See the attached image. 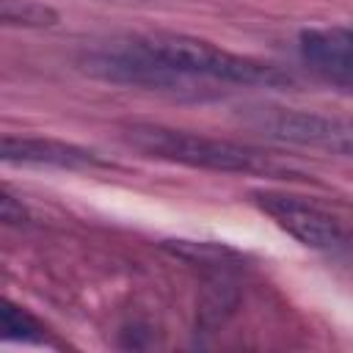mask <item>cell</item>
Here are the masks:
<instances>
[{
	"label": "cell",
	"mask_w": 353,
	"mask_h": 353,
	"mask_svg": "<svg viewBox=\"0 0 353 353\" xmlns=\"http://www.w3.org/2000/svg\"><path fill=\"white\" fill-rule=\"evenodd\" d=\"M0 22L6 28H52L58 11L36 0H0Z\"/></svg>",
	"instance_id": "7"
},
{
	"label": "cell",
	"mask_w": 353,
	"mask_h": 353,
	"mask_svg": "<svg viewBox=\"0 0 353 353\" xmlns=\"http://www.w3.org/2000/svg\"><path fill=\"white\" fill-rule=\"evenodd\" d=\"M254 124L279 143L303 149H320L339 157H353V121L342 116H325L314 110H259Z\"/></svg>",
	"instance_id": "3"
},
{
	"label": "cell",
	"mask_w": 353,
	"mask_h": 353,
	"mask_svg": "<svg viewBox=\"0 0 353 353\" xmlns=\"http://www.w3.org/2000/svg\"><path fill=\"white\" fill-rule=\"evenodd\" d=\"M124 143H130L135 152L165 160V163H179L188 168H204V171H218V174H290V168L279 165L268 154L226 141V138H212L201 132H188L165 124H149V121H132L121 127Z\"/></svg>",
	"instance_id": "2"
},
{
	"label": "cell",
	"mask_w": 353,
	"mask_h": 353,
	"mask_svg": "<svg viewBox=\"0 0 353 353\" xmlns=\"http://www.w3.org/2000/svg\"><path fill=\"white\" fill-rule=\"evenodd\" d=\"M298 52L314 72L339 83H353V25L306 28L298 36Z\"/></svg>",
	"instance_id": "6"
},
{
	"label": "cell",
	"mask_w": 353,
	"mask_h": 353,
	"mask_svg": "<svg viewBox=\"0 0 353 353\" xmlns=\"http://www.w3.org/2000/svg\"><path fill=\"white\" fill-rule=\"evenodd\" d=\"M127 47L190 83H229L262 88H279L290 83V74L270 63L229 52L212 41L182 33H146L127 39Z\"/></svg>",
	"instance_id": "1"
},
{
	"label": "cell",
	"mask_w": 353,
	"mask_h": 353,
	"mask_svg": "<svg viewBox=\"0 0 353 353\" xmlns=\"http://www.w3.org/2000/svg\"><path fill=\"white\" fill-rule=\"evenodd\" d=\"M251 199L279 229L312 251H339L347 243L339 221L309 199L287 190H254Z\"/></svg>",
	"instance_id": "4"
},
{
	"label": "cell",
	"mask_w": 353,
	"mask_h": 353,
	"mask_svg": "<svg viewBox=\"0 0 353 353\" xmlns=\"http://www.w3.org/2000/svg\"><path fill=\"white\" fill-rule=\"evenodd\" d=\"M0 218H3V223H22L25 221V207L8 190L0 196Z\"/></svg>",
	"instance_id": "9"
},
{
	"label": "cell",
	"mask_w": 353,
	"mask_h": 353,
	"mask_svg": "<svg viewBox=\"0 0 353 353\" xmlns=\"http://www.w3.org/2000/svg\"><path fill=\"white\" fill-rule=\"evenodd\" d=\"M3 339L6 342H47V328L22 306L3 301Z\"/></svg>",
	"instance_id": "8"
},
{
	"label": "cell",
	"mask_w": 353,
	"mask_h": 353,
	"mask_svg": "<svg viewBox=\"0 0 353 353\" xmlns=\"http://www.w3.org/2000/svg\"><path fill=\"white\" fill-rule=\"evenodd\" d=\"M0 160L14 165H52V168H69V171H91V168L110 165L94 149L55 141V138H28V135H3Z\"/></svg>",
	"instance_id": "5"
}]
</instances>
